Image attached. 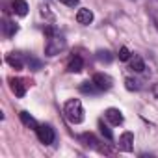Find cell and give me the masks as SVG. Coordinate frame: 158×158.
Returning <instances> with one entry per match:
<instances>
[{"label":"cell","mask_w":158,"mask_h":158,"mask_svg":"<svg viewBox=\"0 0 158 158\" xmlns=\"http://www.w3.org/2000/svg\"><path fill=\"white\" fill-rule=\"evenodd\" d=\"M45 34H47V43H45V56H56L60 52L65 50L67 47V41L63 37V34H60L56 28L52 26H47L45 28Z\"/></svg>","instance_id":"cell-1"},{"label":"cell","mask_w":158,"mask_h":158,"mask_svg":"<svg viewBox=\"0 0 158 158\" xmlns=\"http://www.w3.org/2000/svg\"><path fill=\"white\" fill-rule=\"evenodd\" d=\"M63 114H65L67 121L73 125H78V123L84 121V106L78 99H69L63 104Z\"/></svg>","instance_id":"cell-2"},{"label":"cell","mask_w":158,"mask_h":158,"mask_svg":"<svg viewBox=\"0 0 158 158\" xmlns=\"http://www.w3.org/2000/svg\"><path fill=\"white\" fill-rule=\"evenodd\" d=\"M78 139H80L88 149H95V151H99V152H102V154H112V151L106 149L104 145H101V141H99V139L95 138V134H91V132L80 134V136H78Z\"/></svg>","instance_id":"cell-3"},{"label":"cell","mask_w":158,"mask_h":158,"mask_svg":"<svg viewBox=\"0 0 158 158\" xmlns=\"http://www.w3.org/2000/svg\"><path fill=\"white\" fill-rule=\"evenodd\" d=\"M35 134H37L39 141H41L43 145H52L54 139H56V132H54V128H52L50 125H39V127L35 128Z\"/></svg>","instance_id":"cell-4"},{"label":"cell","mask_w":158,"mask_h":158,"mask_svg":"<svg viewBox=\"0 0 158 158\" xmlns=\"http://www.w3.org/2000/svg\"><path fill=\"white\" fill-rule=\"evenodd\" d=\"M91 82L95 84V88H97L99 91H108V89H112V86H114L112 76L106 74V73H95L93 78H91Z\"/></svg>","instance_id":"cell-5"},{"label":"cell","mask_w":158,"mask_h":158,"mask_svg":"<svg viewBox=\"0 0 158 158\" xmlns=\"http://www.w3.org/2000/svg\"><path fill=\"white\" fill-rule=\"evenodd\" d=\"M10 86H11V91L15 93V97H24L26 95V88H28V82L24 78H10Z\"/></svg>","instance_id":"cell-6"},{"label":"cell","mask_w":158,"mask_h":158,"mask_svg":"<svg viewBox=\"0 0 158 158\" xmlns=\"http://www.w3.org/2000/svg\"><path fill=\"white\" fill-rule=\"evenodd\" d=\"M6 61H8L13 69L21 71V69L24 67V63H26V56H24V54H19V52H10V54L6 56Z\"/></svg>","instance_id":"cell-7"},{"label":"cell","mask_w":158,"mask_h":158,"mask_svg":"<svg viewBox=\"0 0 158 158\" xmlns=\"http://www.w3.org/2000/svg\"><path fill=\"white\" fill-rule=\"evenodd\" d=\"M84 69V60L80 54H73L67 61V73H80Z\"/></svg>","instance_id":"cell-8"},{"label":"cell","mask_w":158,"mask_h":158,"mask_svg":"<svg viewBox=\"0 0 158 158\" xmlns=\"http://www.w3.org/2000/svg\"><path fill=\"white\" fill-rule=\"evenodd\" d=\"M104 117H106V119H108V123H110V125H114V127H117V125H121V123L125 121V117H123L121 110H117V108H108V110L104 112Z\"/></svg>","instance_id":"cell-9"},{"label":"cell","mask_w":158,"mask_h":158,"mask_svg":"<svg viewBox=\"0 0 158 158\" xmlns=\"http://www.w3.org/2000/svg\"><path fill=\"white\" fill-rule=\"evenodd\" d=\"M119 149L125 152H130L134 149V134L132 132H123L119 136Z\"/></svg>","instance_id":"cell-10"},{"label":"cell","mask_w":158,"mask_h":158,"mask_svg":"<svg viewBox=\"0 0 158 158\" xmlns=\"http://www.w3.org/2000/svg\"><path fill=\"white\" fill-rule=\"evenodd\" d=\"M76 23L78 24H91L93 23V13L88 8H80L76 11Z\"/></svg>","instance_id":"cell-11"},{"label":"cell","mask_w":158,"mask_h":158,"mask_svg":"<svg viewBox=\"0 0 158 158\" xmlns=\"http://www.w3.org/2000/svg\"><path fill=\"white\" fill-rule=\"evenodd\" d=\"M17 32H19V24H17V23L8 21V19L2 21V34H4L6 37H13Z\"/></svg>","instance_id":"cell-12"},{"label":"cell","mask_w":158,"mask_h":158,"mask_svg":"<svg viewBox=\"0 0 158 158\" xmlns=\"http://www.w3.org/2000/svg\"><path fill=\"white\" fill-rule=\"evenodd\" d=\"M11 11L19 17H24L28 13V4L24 2V0H13L11 2Z\"/></svg>","instance_id":"cell-13"},{"label":"cell","mask_w":158,"mask_h":158,"mask_svg":"<svg viewBox=\"0 0 158 158\" xmlns=\"http://www.w3.org/2000/svg\"><path fill=\"white\" fill-rule=\"evenodd\" d=\"M128 69L134 71V73H143L145 71V61L141 60V56H132L130 63H128Z\"/></svg>","instance_id":"cell-14"},{"label":"cell","mask_w":158,"mask_h":158,"mask_svg":"<svg viewBox=\"0 0 158 158\" xmlns=\"http://www.w3.org/2000/svg\"><path fill=\"white\" fill-rule=\"evenodd\" d=\"M19 117H21L23 125H24V127H28V128H34V130H35V128L39 127V125H37V121H35L28 112H21V114H19Z\"/></svg>","instance_id":"cell-15"},{"label":"cell","mask_w":158,"mask_h":158,"mask_svg":"<svg viewBox=\"0 0 158 158\" xmlns=\"http://www.w3.org/2000/svg\"><path fill=\"white\" fill-rule=\"evenodd\" d=\"M125 88L128 91H138V89H141V82L136 80V78H125Z\"/></svg>","instance_id":"cell-16"},{"label":"cell","mask_w":158,"mask_h":158,"mask_svg":"<svg viewBox=\"0 0 158 158\" xmlns=\"http://www.w3.org/2000/svg\"><path fill=\"white\" fill-rule=\"evenodd\" d=\"M149 13H151V17H152V21H154V24H156V28H158V0H152V2H149Z\"/></svg>","instance_id":"cell-17"},{"label":"cell","mask_w":158,"mask_h":158,"mask_svg":"<svg viewBox=\"0 0 158 158\" xmlns=\"http://www.w3.org/2000/svg\"><path fill=\"white\" fill-rule=\"evenodd\" d=\"M80 91H82V93H89V95H93V93H97L99 89L95 88V84H93V82H82Z\"/></svg>","instance_id":"cell-18"},{"label":"cell","mask_w":158,"mask_h":158,"mask_svg":"<svg viewBox=\"0 0 158 158\" xmlns=\"http://www.w3.org/2000/svg\"><path fill=\"white\" fill-rule=\"evenodd\" d=\"M99 128H101V134L106 138V139H114V134H112V130H110V127L108 125H104V121H99Z\"/></svg>","instance_id":"cell-19"},{"label":"cell","mask_w":158,"mask_h":158,"mask_svg":"<svg viewBox=\"0 0 158 158\" xmlns=\"http://www.w3.org/2000/svg\"><path fill=\"white\" fill-rule=\"evenodd\" d=\"M117 56H119V60H121V61H127V60H130V58H132V54H130V50H128L127 47H121Z\"/></svg>","instance_id":"cell-20"},{"label":"cell","mask_w":158,"mask_h":158,"mask_svg":"<svg viewBox=\"0 0 158 158\" xmlns=\"http://www.w3.org/2000/svg\"><path fill=\"white\" fill-rule=\"evenodd\" d=\"M26 63L30 65V69H32V71H37V69L41 67V61H39V60H35V58H32V56H26Z\"/></svg>","instance_id":"cell-21"},{"label":"cell","mask_w":158,"mask_h":158,"mask_svg":"<svg viewBox=\"0 0 158 158\" xmlns=\"http://www.w3.org/2000/svg\"><path fill=\"white\" fill-rule=\"evenodd\" d=\"M97 58H99L101 61H106V63L112 61V54H110L108 50H99V52H97Z\"/></svg>","instance_id":"cell-22"},{"label":"cell","mask_w":158,"mask_h":158,"mask_svg":"<svg viewBox=\"0 0 158 158\" xmlns=\"http://www.w3.org/2000/svg\"><path fill=\"white\" fill-rule=\"evenodd\" d=\"M60 2H63V4H67V6H71V8H74V6L78 4V0H60Z\"/></svg>","instance_id":"cell-23"},{"label":"cell","mask_w":158,"mask_h":158,"mask_svg":"<svg viewBox=\"0 0 158 158\" xmlns=\"http://www.w3.org/2000/svg\"><path fill=\"white\" fill-rule=\"evenodd\" d=\"M152 95H154V97H156V99H158V84H156V86H154V88H152Z\"/></svg>","instance_id":"cell-24"}]
</instances>
